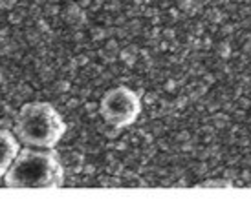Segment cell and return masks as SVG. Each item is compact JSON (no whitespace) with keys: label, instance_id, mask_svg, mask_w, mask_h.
Masks as SVG:
<instances>
[{"label":"cell","instance_id":"cell-2","mask_svg":"<svg viewBox=\"0 0 251 206\" xmlns=\"http://www.w3.org/2000/svg\"><path fill=\"white\" fill-rule=\"evenodd\" d=\"M13 133L24 146L55 148L66 133V123L53 104L37 101L19 110Z\"/></svg>","mask_w":251,"mask_h":206},{"label":"cell","instance_id":"cell-5","mask_svg":"<svg viewBox=\"0 0 251 206\" xmlns=\"http://www.w3.org/2000/svg\"><path fill=\"white\" fill-rule=\"evenodd\" d=\"M198 188H231L233 183L231 181H224V179H211V181H203L198 183Z\"/></svg>","mask_w":251,"mask_h":206},{"label":"cell","instance_id":"cell-3","mask_svg":"<svg viewBox=\"0 0 251 206\" xmlns=\"http://www.w3.org/2000/svg\"><path fill=\"white\" fill-rule=\"evenodd\" d=\"M99 113L112 128L123 130L132 126L141 115V99L128 86H116L101 97Z\"/></svg>","mask_w":251,"mask_h":206},{"label":"cell","instance_id":"cell-4","mask_svg":"<svg viewBox=\"0 0 251 206\" xmlns=\"http://www.w3.org/2000/svg\"><path fill=\"white\" fill-rule=\"evenodd\" d=\"M19 151H21V141L17 139V135L9 130H0V183L4 181Z\"/></svg>","mask_w":251,"mask_h":206},{"label":"cell","instance_id":"cell-1","mask_svg":"<svg viewBox=\"0 0 251 206\" xmlns=\"http://www.w3.org/2000/svg\"><path fill=\"white\" fill-rule=\"evenodd\" d=\"M4 185L6 188H61L64 168L55 148H21L4 177Z\"/></svg>","mask_w":251,"mask_h":206}]
</instances>
